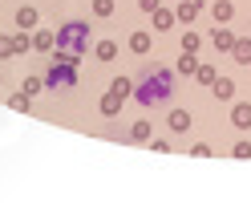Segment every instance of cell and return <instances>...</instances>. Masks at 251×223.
I'll use <instances>...</instances> for the list:
<instances>
[{
	"mask_svg": "<svg viewBox=\"0 0 251 223\" xmlns=\"http://www.w3.org/2000/svg\"><path fill=\"white\" fill-rule=\"evenodd\" d=\"M17 25H21V28H33V25H37V8H28V4L17 8Z\"/></svg>",
	"mask_w": 251,
	"mask_h": 223,
	"instance_id": "9a60e30c",
	"label": "cell"
},
{
	"mask_svg": "<svg viewBox=\"0 0 251 223\" xmlns=\"http://www.w3.org/2000/svg\"><path fill=\"white\" fill-rule=\"evenodd\" d=\"M170 93H175V77H170V69L150 65L142 77H138V85H134V102L138 106H162V102H170Z\"/></svg>",
	"mask_w": 251,
	"mask_h": 223,
	"instance_id": "6da1fadb",
	"label": "cell"
},
{
	"mask_svg": "<svg viewBox=\"0 0 251 223\" xmlns=\"http://www.w3.org/2000/svg\"><path fill=\"white\" fill-rule=\"evenodd\" d=\"M73 65H77V57H69V53H57L53 69L45 73V85H49V89H57V85H73V82H77Z\"/></svg>",
	"mask_w": 251,
	"mask_h": 223,
	"instance_id": "3957f363",
	"label": "cell"
},
{
	"mask_svg": "<svg viewBox=\"0 0 251 223\" xmlns=\"http://www.w3.org/2000/svg\"><path fill=\"white\" fill-rule=\"evenodd\" d=\"M199 41H202V37L186 28V33H182V53H195V49H199Z\"/></svg>",
	"mask_w": 251,
	"mask_h": 223,
	"instance_id": "d6986e66",
	"label": "cell"
},
{
	"mask_svg": "<svg viewBox=\"0 0 251 223\" xmlns=\"http://www.w3.org/2000/svg\"><path fill=\"white\" fill-rule=\"evenodd\" d=\"M150 134H154V130H150V122H134V130H130L134 142H150Z\"/></svg>",
	"mask_w": 251,
	"mask_h": 223,
	"instance_id": "ac0fdd59",
	"label": "cell"
},
{
	"mask_svg": "<svg viewBox=\"0 0 251 223\" xmlns=\"http://www.w3.org/2000/svg\"><path fill=\"white\" fill-rule=\"evenodd\" d=\"M175 21H178L175 12H166V8H154V28H170Z\"/></svg>",
	"mask_w": 251,
	"mask_h": 223,
	"instance_id": "e0dca14e",
	"label": "cell"
},
{
	"mask_svg": "<svg viewBox=\"0 0 251 223\" xmlns=\"http://www.w3.org/2000/svg\"><path fill=\"white\" fill-rule=\"evenodd\" d=\"M211 45L215 49H223V53H231V45H235V33L227 25H215V33H211Z\"/></svg>",
	"mask_w": 251,
	"mask_h": 223,
	"instance_id": "277c9868",
	"label": "cell"
},
{
	"mask_svg": "<svg viewBox=\"0 0 251 223\" xmlns=\"http://www.w3.org/2000/svg\"><path fill=\"white\" fill-rule=\"evenodd\" d=\"M231 126H235V130H251V106L247 102H239L231 110Z\"/></svg>",
	"mask_w": 251,
	"mask_h": 223,
	"instance_id": "5b68a950",
	"label": "cell"
},
{
	"mask_svg": "<svg viewBox=\"0 0 251 223\" xmlns=\"http://www.w3.org/2000/svg\"><path fill=\"white\" fill-rule=\"evenodd\" d=\"M138 8H142V12H150V17H154V8H162V0H138Z\"/></svg>",
	"mask_w": 251,
	"mask_h": 223,
	"instance_id": "cb8c5ba5",
	"label": "cell"
},
{
	"mask_svg": "<svg viewBox=\"0 0 251 223\" xmlns=\"http://www.w3.org/2000/svg\"><path fill=\"white\" fill-rule=\"evenodd\" d=\"M93 12L98 17H114V0H93Z\"/></svg>",
	"mask_w": 251,
	"mask_h": 223,
	"instance_id": "7402d4cb",
	"label": "cell"
},
{
	"mask_svg": "<svg viewBox=\"0 0 251 223\" xmlns=\"http://www.w3.org/2000/svg\"><path fill=\"white\" fill-rule=\"evenodd\" d=\"M93 53H98V61H114L118 57V41H98V49H93Z\"/></svg>",
	"mask_w": 251,
	"mask_h": 223,
	"instance_id": "4fadbf2b",
	"label": "cell"
},
{
	"mask_svg": "<svg viewBox=\"0 0 251 223\" xmlns=\"http://www.w3.org/2000/svg\"><path fill=\"white\" fill-rule=\"evenodd\" d=\"M231 53H235V61H251V37H235Z\"/></svg>",
	"mask_w": 251,
	"mask_h": 223,
	"instance_id": "8fae6325",
	"label": "cell"
},
{
	"mask_svg": "<svg viewBox=\"0 0 251 223\" xmlns=\"http://www.w3.org/2000/svg\"><path fill=\"white\" fill-rule=\"evenodd\" d=\"M211 89H215V98H223V102H227L231 93H235V82H231V77H215V85H211Z\"/></svg>",
	"mask_w": 251,
	"mask_h": 223,
	"instance_id": "7c38bea8",
	"label": "cell"
},
{
	"mask_svg": "<svg viewBox=\"0 0 251 223\" xmlns=\"http://www.w3.org/2000/svg\"><path fill=\"white\" fill-rule=\"evenodd\" d=\"M109 89H114L118 98H130V93H134V85L126 82V77H114V85H109Z\"/></svg>",
	"mask_w": 251,
	"mask_h": 223,
	"instance_id": "ffe728a7",
	"label": "cell"
},
{
	"mask_svg": "<svg viewBox=\"0 0 251 223\" xmlns=\"http://www.w3.org/2000/svg\"><path fill=\"white\" fill-rule=\"evenodd\" d=\"M199 8H202L199 0H178V8H175V17H178L182 25H191V21L199 17Z\"/></svg>",
	"mask_w": 251,
	"mask_h": 223,
	"instance_id": "52a82bcc",
	"label": "cell"
},
{
	"mask_svg": "<svg viewBox=\"0 0 251 223\" xmlns=\"http://www.w3.org/2000/svg\"><path fill=\"white\" fill-rule=\"evenodd\" d=\"M231 12H235V4H231V0H219V4H211L215 25H227V21H231Z\"/></svg>",
	"mask_w": 251,
	"mask_h": 223,
	"instance_id": "9c48e42d",
	"label": "cell"
},
{
	"mask_svg": "<svg viewBox=\"0 0 251 223\" xmlns=\"http://www.w3.org/2000/svg\"><path fill=\"white\" fill-rule=\"evenodd\" d=\"M25 49H33V41H28V37H17V41H12V53H25Z\"/></svg>",
	"mask_w": 251,
	"mask_h": 223,
	"instance_id": "d4e9b609",
	"label": "cell"
},
{
	"mask_svg": "<svg viewBox=\"0 0 251 223\" xmlns=\"http://www.w3.org/2000/svg\"><path fill=\"white\" fill-rule=\"evenodd\" d=\"M166 126H170V130H175V134H186V130H191V114H186V110H170Z\"/></svg>",
	"mask_w": 251,
	"mask_h": 223,
	"instance_id": "8992f818",
	"label": "cell"
},
{
	"mask_svg": "<svg viewBox=\"0 0 251 223\" xmlns=\"http://www.w3.org/2000/svg\"><path fill=\"white\" fill-rule=\"evenodd\" d=\"M41 85H45V82H41V77H28V82H25V93H28V98H33V93H37Z\"/></svg>",
	"mask_w": 251,
	"mask_h": 223,
	"instance_id": "484cf974",
	"label": "cell"
},
{
	"mask_svg": "<svg viewBox=\"0 0 251 223\" xmlns=\"http://www.w3.org/2000/svg\"><path fill=\"white\" fill-rule=\"evenodd\" d=\"M4 53H12V45H8L4 37H0V57H4Z\"/></svg>",
	"mask_w": 251,
	"mask_h": 223,
	"instance_id": "83f0119b",
	"label": "cell"
},
{
	"mask_svg": "<svg viewBox=\"0 0 251 223\" xmlns=\"http://www.w3.org/2000/svg\"><path fill=\"white\" fill-rule=\"evenodd\" d=\"M8 106H12V110H28V93H25V89H21V93H12Z\"/></svg>",
	"mask_w": 251,
	"mask_h": 223,
	"instance_id": "603a6c76",
	"label": "cell"
},
{
	"mask_svg": "<svg viewBox=\"0 0 251 223\" xmlns=\"http://www.w3.org/2000/svg\"><path fill=\"white\" fill-rule=\"evenodd\" d=\"M130 49L134 53H150V33H130Z\"/></svg>",
	"mask_w": 251,
	"mask_h": 223,
	"instance_id": "2e32d148",
	"label": "cell"
},
{
	"mask_svg": "<svg viewBox=\"0 0 251 223\" xmlns=\"http://www.w3.org/2000/svg\"><path fill=\"white\" fill-rule=\"evenodd\" d=\"M251 154V142H235V158H247Z\"/></svg>",
	"mask_w": 251,
	"mask_h": 223,
	"instance_id": "4316f807",
	"label": "cell"
},
{
	"mask_svg": "<svg viewBox=\"0 0 251 223\" xmlns=\"http://www.w3.org/2000/svg\"><path fill=\"white\" fill-rule=\"evenodd\" d=\"M85 49H89V25H81V21H69V25L57 33V53L81 57Z\"/></svg>",
	"mask_w": 251,
	"mask_h": 223,
	"instance_id": "7a4b0ae2",
	"label": "cell"
},
{
	"mask_svg": "<svg viewBox=\"0 0 251 223\" xmlns=\"http://www.w3.org/2000/svg\"><path fill=\"white\" fill-rule=\"evenodd\" d=\"M195 69H199L195 53H182V57H178V73H182V77H195Z\"/></svg>",
	"mask_w": 251,
	"mask_h": 223,
	"instance_id": "5bb4252c",
	"label": "cell"
},
{
	"mask_svg": "<svg viewBox=\"0 0 251 223\" xmlns=\"http://www.w3.org/2000/svg\"><path fill=\"white\" fill-rule=\"evenodd\" d=\"M33 49H45V53L57 49V33H49V28H37V33H33Z\"/></svg>",
	"mask_w": 251,
	"mask_h": 223,
	"instance_id": "ba28073f",
	"label": "cell"
},
{
	"mask_svg": "<svg viewBox=\"0 0 251 223\" xmlns=\"http://www.w3.org/2000/svg\"><path fill=\"white\" fill-rule=\"evenodd\" d=\"M195 77H199L202 85H215V69H211V65H199V69H195Z\"/></svg>",
	"mask_w": 251,
	"mask_h": 223,
	"instance_id": "44dd1931",
	"label": "cell"
},
{
	"mask_svg": "<svg viewBox=\"0 0 251 223\" xmlns=\"http://www.w3.org/2000/svg\"><path fill=\"white\" fill-rule=\"evenodd\" d=\"M122 102H126V98H118V93H114V89H109V93H105V98H101V114H105V118H114V114H118V110H122Z\"/></svg>",
	"mask_w": 251,
	"mask_h": 223,
	"instance_id": "30bf717a",
	"label": "cell"
}]
</instances>
